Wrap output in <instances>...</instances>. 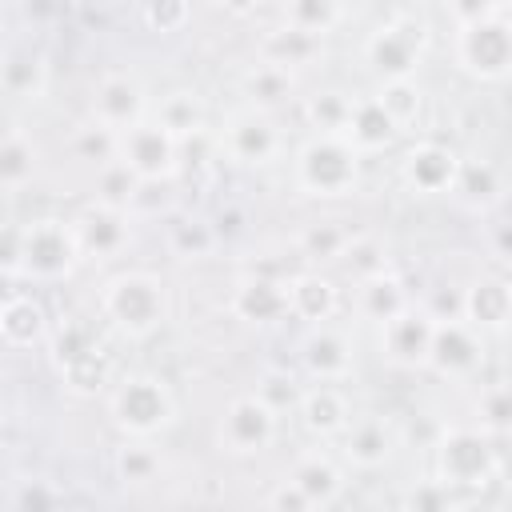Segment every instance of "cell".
Segmentation results:
<instances>
[{
  "label": "cell",
  "instance_id": "obj_33",
  "mask_svg": "<svg viewBox=\"0 0 512 512\" xmlns=\"http://www.w3.org/2000/svg\"><path fill=\"white\" fill-rule=\"evenodd\" d=\"M56 376H60V384L72 396H100L112 384V356H108L104 344H92L88 352H80L76 360H68Z\"/></svg>",
  "mask_w": 512,
  "mask_h": 512
},
{
  "label": "cell",
  "instance_id": "obj_51",
  "mask_svg": "<svg viewBox=\"0 0 512 512\" xmlns=\"http://www.w3.org/2000/svg\"><path fill=\"white\" fill-rule=\"evenodd\" d=\"M244 224H248V216H244V208H240V204H224V208L216 212V220H212V228H216V236H220V240L240 236V232H244Z\"/></svg>",
  "mask_w": 512,
  "mask_h": 512
},
{
  "label": "cell",
  "instance_id": "obj_41",
  "mask_svg": "<svg viewBox=\"0 0 512 512\" xmlns=\"http://www.w3.org/2000/svg\"><path fill=\"white\" fill-rule=\"evenodd\" d=\"M344 20V0H284V24L328 36Z\"/></svg>",
  "mask_w": 512,
  "mask_h": 512
},
{
  "label": "cell",
  "instance_id": "obj_11",
  "mask_svg": "<svg viewBox=\"0 0 512 512\" xmlns=\"http://www.w3.org/2000/svg\"><path fill=\"white\" fill-rule=\"evenodd\" d=\"M276 432H280V416L256 392H244L224 408V416L216 424V444L228 456H256V452L272 448Z\"/></svg>",
  "mask_w": 512,
  "mask_h": 512
},
{
  "label": "cell",
  "instance_id": "obj_25",
  "mask_svg": "<svg viewBox=\"0 0 512 512\" xmlns=\"http://www.w3.org/2000/svg\"><path fill=\"white\" fill-rule=\"evenodd\" d=\"M48 88V60L32 44H12L0 56V96L8 100H40Z\"/></svg>",
  "mask_w": 512,
  "mask_h": 512
},
{
  "label": "cell",
  "instance_id": "obj_5",
  "mask_svg": "<svg viewBox=\"0 0 512 512\" xmlns=\"http://www.w3.org/2000/svg\"><path fill=\"white\" fill-rule=\"evenodd\" d=\"M80 268V248L68 216H36L20 224V280L64 284Z\"/></svg>",
  "mask_w": 512,
  "mask_h": 512
},
{
  "label": "cell",
  "instance_id": "obj_37",
  "mask_svg": "<svg viewBox=\"0 0 512 512\" xmlns=\"http://www.w3.org/2000/svg\"><path fill=\"white\" fill-rule=\"evenodd\" d=\"M216 244H220V236H216L212 220H204V216H172L168 220V252L176 260H204L216 252Z\"/></svg>",
  "mask_w": 512,
  "mask_h": 512
},
{
  "label": "cell",
  "instance_id": "obj_39",
  "mask_svg": "<svg viewBox=\"0 0 512 512\" xmlns=\"http://www.w3.org/2000/svg\"><path fill=\"white\" fill-rule=\"evenodd\" d=\"M348 240H352V228H348V224H340V220H316V224H308V228L300 232L296 244H300V256H304V260L336 264V260L344 256Z\"/></svg>",
  "mask_w": 512,
  "mask_h": 512
},
{
  "label": "cell",
  "instance_id": "obj_52",
  "mask_svg": "<svg viewBox=\"0 0 512 512\" xmlns=\"http://www.w3.org/2000/svg\"><path fill=\"white\" fill-rule=\"evenodd\" d=\"M492 256L496 260H508V224L504 220H492Z\"/></svg>",
  "mask_w": 512,
  "mask_h": 512
},
{
  "label": "cell",
  "instance_id": "obj_49",
  "mask_svg": "<svg viewBox=\"0 0 512 512\" xmlns=\"http://www.w3.org/2000/svg\"><path fill=\"white\" fill-rule=\"evenodd\" d=\"M268 508H276V512H308L312 504H308V496L292 484V480H280L272 492H268V500H264Z\"/></svg>",
  "mask_w": 512,
  "mask_h": 512
},
{
  "label": "cell",
  "instance_id": "obj_38",
  "mask_svg": "<svg viewBox=\"0 0 512 512\" xmlns=\"http://www.w3.org/2000/svg\"><path fill=\"white\" fill-rule=\"evenodd\" d=\"M136 188H140V176H136L120 156L104 160V164L92 172V200H96V204H108V208H124V212H128Z\"/></svg>",
  "mask_w": 512,
  "mask_h": 512
},
{
  "label": "cell",
  "instance_id": "obj_3",
  "mask_svg": "<svg viewBox=\"0 0 512 512\" xmlns=\"http://www.w3.org/2000/svg\"><path fill=\"white\" fill-rule=\"evenodd\" d=\"M360 164L364 156L344 136H320L312 132L292 160V184L304 196L316 200H340L360 188Z\"/></svg>",
  "mask_w": 512,
  "mask_h": 512
},
{
  "label": "cell",
  "instance_id": "obj_21",
  "mask_svg": "<svg viewBox=\"0 0 512 512\" xmlns=\"http://www.w3.org/2000/svg\"><path fill=\"white\" fill-rule=\"evenodd\" d=\"M288 480L308 496L312 508H332L344 496V468L332 452H320V448H304L292 460Z\"/></svg>",
  "mask_w": 512,
  "mask_h": 512
},
{
  "label": "cell",
  "instance_id": "obj_24",
  "mask_svg": "<svg viewBox=\"0 0 512 512\" xmlns=\"http://www.w3.org/2000/svg\"><path fill=\"white\" fill-rule=\"evenodd\" d=\"M48 308L28 296V292H12L0 300V340L8 348H32V344H44L48 340Z\"/></svg>",
  "mask_w": 512,
  "mask_h": 512
},
{
  "label": "cell",
  "instance_id": "obj_54",
  "mask_svg": "<svg viewBox=\"0 0 512 512\" xmlns=\"http://www.w3.org/2000/svg\"><path fill=\"white\" fill-rule=\"evenodd\" d=\"M488 4H492V8H504V12H508V0H488Z\"/></svg>",
  "mask_w": 512,
  "mask_h": 512
},
{
  "label": "cell",
  "instance_id": "obj_12",
  "mask_svg": "<svg viewBox=\"0 0 512 512\" xmlns=\"http://www.w3.org/2000/svg\"><path fill=\"white\" fill-rule=\"evenodd\" d=\"M68 224H72L80 260L104 264V260L124 256L132 244V212H124V208H108V204L88 200L76 216H68Z\"/></svg>",
  "mask_w": 512,
  "mask_h": 512
},
{
  "label": "cell",
  "instance_id": "obj_32",
  "mask_svg": "<svg viewBox=\"0 0 512 512\" xmlns=\"http://www.w3.org/2000/svg\"><path fill=\"white\" fill-rule=\"evenodd\" d=\"M40 152L20 128L0 132V192H24L36 180Z\"/></svg>",
  "mask_w": 512,
  "mask_h": 512
},
{
  "label": "cell",
  "instance_id": "obj_1",
  "mask_svg": "<svg viewBox=\"0 0 512 512\" xmlns=\"http://www.w3.org/2000/svg\"><path fill=\"white\" fill-rule=\"evenodd\" d=\"M100 316L128 340H148L172 320V288L148 268H128L104 280Z\"/></svg>",
  "mask_w": 512,
  "mask_h": 512
},
{
  "label": "cell",
  "instance_id": "obj_28",
  "mask_svg": "<svg viewBox=\"0 0 512 512\" xmlns=\"http://www.w3.org/2000/svg\"><path fill=\"white\" fill-rule=\"evenodd\" d=\"M324 56V36H312L304 28H292V24H280L272 32H264L260 40V60H272V64H284V68H308Z\"/></svg>",
  "mask_w": 512,
  "mask_h": 512
},
{
  "label": "cell",
  "instance_id": "obj_8",
  "mask_svg": "<svg viewBox=\"0 0 512 512\" xmlns=\"http://www.w3.org/2000/svg\"><path fill=\"white\" fill-rule=\"evenodd\" d=\"M216 148L224 160L240 164V168H268L284 156V132L272 120V112L264 108H232L216 132Z\"/></svg>",
  "mask_w": 512,
  "mask_h": 512
},
{
  "label": "cell",
  "instance_id": "obj_43",
  "mask_svg": "<svg viewBox=\"0 0 512 512\" xmlns=\"http://www.w3.org/2000/svg\"><path fill=\"white\" fill-rule=\"evenodd\" d=\"M68 148H72V156H76V160H84V164L100 168L104 160H112V156H116V132H112V128H104V124H96V120H88L84 128H76V132L68 136Z\"/></svg>",
  "mask_w": 512,
  "mask_h": 512
},
{
  "label": "cell",
  "instance_id": "obj_31",
  "mask_svg": "<svg viewBox=\"0 0 512 512\" xmlns=\"http://www.w3.org/2000/svg\"><path fill=\"white\" fill-rule=\"evenodd\" d=\"M152 116H156L176 140H184V136L208 128V100H204L196 88H172V92H164V96L156 100Z\"/></svg>",
  "mask_w": 512,
  "mask_h": 512
},
{
  "label": "cell",
  "instance_id": "obj_44",
  "mask_svg": "<svg viewBox=\"0 0 512 512\" xmlns=\"http://www.w3.org/2000/svg\"><path fill=\"white\" fill-rule=\"evenodd\" d=\"M300 392H304V384H300V376L288 372V368H268V372L256 380V396H260L276 416H284L288 408H296Z\"/></svg>",
  "mask_w": 512,
  "mask_h": 512
},
{
  "label": "cell",
  "instance_id": "obj_26",
  "mask_svg": "<svg viewBox=\"0 0 512 512\" xmlns=\"http://www.w3.org/2000/svg\"><path fill=\"white\" fill-rule=\"evenodd\" d=\"M412 300L408 284L388 268V272H376L368 280H356V296H352V308L364 324H384L388 316H396L404 304Z\"/></svg>",
  "mask_w": 512,
  "mask_h": 512
},
{
  "label": "cell",
  "instance_id": "obj_14",
  "mask_svg": "<svg viewBox=\"0 0 512 512\" xmlns=\"http://www.w3.org/2000/svg\"><path fill=\"white\" fill-rule=\"evenodd\" d=\"M300 368L308 380L316 384H344L356 372V344L344 328L328 324H312V332L300 344Z\"/></svg>",
  "mask_w": 512,
  "mask_h": 512
},
{
  "label": "cell",
  "instance_id": "obj_30",
  "mask_svg": "<svg viewBox=\"0 0 512 512\" xmlns=\"http://www.w3.org/2000/svg\"><path fill=\"white\" fill-rule=\"evenodd\" d=\"M240 88H244L252 108L272 112V108H280V104H288L296 96V72L284 68V64H272V60H260V64H252L244 72Z\"/></svg>",
  "mask_w": 512,
  "mask_h": 512
},
{
  "label": "cell",
  "instance_id": "obj_42",
  "mask_svg": "<svg viewBox=\"0 0 512 512\" xmlns=\"http://www.w3.org/2000/svg\"><path fill=\"white\" fill-rule=\"evenodd\" d=\"M476 416H480L476 428H484L488 436H504L508 432V424H512V396H508V384L504 380H492V384L480 388Z\"/></svg>",
  "mask_w": 512,
  "mask_h": 512
},
{
  "label": "cell",
  "instance_id": "obj_9",
  "mask_svg": "<svg viewBox=\"0 0 512 512\" xmlns=\"http://www.w3.org/2000/svg\"><path fill=\"white\" fill-rule=\"evenodd\" d=\"M484 360H488V344H484V332H476L468 320H436L432 328V344H428V360L424 368H432L440 380H452V384H468L484 372Z\"/></svg>",
  "mask_w": 512,
  "mask_h": 512
},
{
  "label": "cell",
  "instance_id": "obj_23",
  "mask_svg": "<svg viewBox=\"0 0 512 512\" xmlns=\"http://www.w3.org/2000/svg\"><path fill=\"white\" fill-rule=\"evenodd\" d=\"M340 136L360 156H380V152H392L400 128L388 120V112L376 104V96H352V112H348V124Z\"/></svg>",
  "mask_w": 512,
  "mask_h": 512
},
{
  "label": "cell",
  "instance_id": "obj_36",
  "mask_svg": "<svg viewBox=\"0 0 512 512\" xmlns=\"http://www.w3.org/2000/svg\"><path fill=\"white\" fill-rule=\"evenodd\" d=\"M348 112H352V96L344 88H320V92L304 96V104H300L304 124L320 136H340L348 124Z\"/></svg>",
  "mask_w": 512,
  "mask_h": 512
},
{
  "label": "cell",
  "instance_id": "obj_48",
  "mask_svg": "<svg viewBox=\"0 0 512 512\" xmlns=\"http://www.w3.org/2000/svg\"><path fill=\"white\" fill-rule=\"evenodd\" d=\"M0 276L20 280V224H0Z\"/></svg>",
  "mask_w": 512,
  "mask_h": 512
},
{
  "label": "cell",
  "instance_id": "obj_29",
  "mask_svg": "<svg viewBox=\"0 0 512 512\" xmlns=\"http://www.w3.org/2000/svg\"><path fill=\"white\" fill-rule=\"evenodd\" d=\"M452 196H460L472 212H492L504 200V172L492 160H460Z\"/></svg>",
  "mask_w": 512,
  "mask_h": 512
},
{
  "label": "cell",
  "instance_id": "obj_50",
  "mask_svg": "<svg viewBox=\"0 0 512 512\" xmlns=\"http://www.w3.org/2000/svg\"><path fill=\"white\" fill-rule=\"evenodd\" d=\"M444 12H448L452 24L460 28V24H472V20H480V16H488V12H504V8H492L488 0H444Z\"/></svg>",
  "mask_w": 512,
  "mask_h": 512
},
{
  "label": "cell",
  "instance_id": "obj_6",
  "mask_svg": "<svg viewBox=\"0 0 512 512\" xmlns=\"http://www.w3.org/2000/svg\"><path fill=\"white\" fill-rule=\"evenodd\" d=\"M428 52V24L420 16L396 12L380 20L364 36V64L376 72V80H404L416 76Z\"/></svg>",
  "mask_w": 512,
  "mask_h": 512
},
{
  "label": "cell",
  "instance_id": "obj_15",
  "mask_svg": "<svg viewBox=\"0 0 512 512\" xmlns=\"http://www.w3.org/2000/svg\"><path fill=\"white\" fill-rule=\"evenodd\" d=\"M148 112H152V104H148V88H144L140 76H132V72L100 76V84L92 92V120L96 124H104L112 132H124L136 120H144Z\"/></svg>",
  "mask_w": 512,
  "mask_h": 512
},
{
  "label": "cell",
  "instance_id": "obj_46",
  "mask_svg": "<svg viewBox=\"0 0 512 512\" xmlns=\"http://www.w3.org/2000/svg\"><path fill=\"white\" fill-rule=\"evenodd\" d=\"M404 504H408V508H432V512H448V508H464V504H468V496H456L448 484H440V480L432 476V480H424L420 488H412V492L404 496Z\"/></svg>",
  "mask_w": 512,
  "mask_h": 512
},
{
  "label": "cell",
  "instance_id": "obj_20",
  "mask_svg": "<svg viewBox=\"0 0 512 512\" xmlns=\"http://www.w3.org/2000/svg\"><path fill=\"white\" fill-rule=\"evenodd\" d=\"M296 416H300V428L316 440H336L348 420H352V404L344 396V388L336 384H312L300 392L296 400Z\"/></svg>",
  "mask_w": 512,
  "mask_h": 512
},
{
  "label": "cell",
  "instance_id": "obj_13",
  "mask_svg": "<svg viewBox=\"0 0 512 512\" xmlns=\"http://www.w3.org/2000/svg\"><path fill=\"white\" fill-rule=\"evenodd\" d=\"M456 172H460V156L440 140H416L400 156V180L412 196H452Z\"/></svg>",
  "mask_w": 512,
  "mask_h": 512
},
{
  "label": "cell",
  "instance_id": "obj_27",
  "mask_svg": "<svg viewBox=\"0 0 512 512\" xmlns=\"http://www.w3.org/2000/svg\"><path fill=\"white\" fill-rule=\"evenodd\" d=\"M112 472L124 488H148L164 472V452L148 436H124V444L112 452Z\"/></svg>",
  "mask_w": 512,
  "mask_h": 512
},
{
  "label": "cell",
  "instance_id": "obj_2",
  "mask_svg": "<svg viewBox=\"0 0 512 512\" xmlns=\"http://www.w3.org/2000/svg\"><path fill=\"white\" fill-rule=\"evenodd\" d=\"M504 436H488L484 428H444L432 452L436 480L452 492H480L504 476Z\"/></svg>",
  "mask_w": 512,
  "mask_h": 512
},
{
  "label": "cell",
  "instance_id": "obj_16",
  "mask_svg": "<svg viewBox=\"0 0 512 512\" xmlns=\"http://www.w3.org/2000/svg\"><path fill=\"white\" fill-rule=\"evenodd\" d=\"M396 428L388 416L368 412V416H352L348 428L340 432V460L356 472H376L396 456Z\"/></svg>",
  "mask_w": 512,
  "mask_h": 512
},
{
  "label": "cell",
  "instance_id": "obj_47",
  "mask_svg": "<svg viewBox=\"0 0 512 512\" xmlns=\"http://www.w3.org/2000/svg\"><path fill=\"white\" fill-rule=\"evenodd\" d=\"M16 508H60L68 504V492L56 488L52 480H20V488L12 492Z\"/></svg>",
  "mask_w": 512,
  "mask_h": 512
},
{
  "label": "cell",
  "instance_id": "obj_45",
  "mask_svg": "<svg viewBox=\"0 0 512 512\" xmlns=\"http://www.w3.org/2000/svg\"><path fill=\"white\" fill-rule=\"evenodd\" d=\"M140 20H144V28L156 32V36H176V32H184L188 20H192V0H144Z\"/></svg>",
  "mask_w": 512,
  "mask_h": 512
},
{
  "label": "cell",
  "instance_id": "obj_17",
  "mask_svg": "<svg viewBox=\"0 0 512 512\" xmlns=\"http://www.w3.org/2000/svg\"><path fill=\"white\" fill-rule=\"evenodd\" d=\"M376 328H380V352H384L392 364H400V368H424L436 320H432L416 300H408L396 316H388V320L376 324Z\"/></svg>",
  "mask_w": 512,
  "mask_h": 512
},
{
  "label": "cell",
  "instance_id": "obj_7",
  "mask_svg": "<svg viewBox=\"0 0 512 512\" xmlns=\"http://www.w3.org/2000/svg\"><path fill=\"white\" fill-rule=\"evenodd\" d=\"M452 52H456V64L480 80V84H500L508 76V64H512V28H508V12H488L472 24H460L456 28V40H452Z\"/></svg>",
  "mask_w": 512,
  "mask_h": 512
},
{
  "label": "cell",
  "instance_id": "obj_18",
  "mask_svg": "<svg viewBox=\"0 0 512 512\" xmlns=\"http://www.w3.org/2000/svg\"><path fill=\"white\" fill-rule=\"evenodd\" d=\"M228 312L244 324H276L288 316V280L284 276H264L248 272L236 280L228 296Z\"/></svg>",
  "mask_w": 512,
  "mask_h": 512
},
{
  "label": "cell",
  "instance_id": "obj_34",
  "mask_svg": "<svg viewBox=\"0 0 512 512\" xmlns=\"http://www.w3.org/2000/svg\"><path fill=\"white\" fill-rule=\"evenodd\" d=\"M376 104L388 112V120L400 128V132H412L424 116V88L416 84V76H404V80H380L376 84Z\"/></svg>",
  "mask_w": 512,
  "mask_h": 512
},
{
  "label": "cell",
  "instance_id": "obj_40",
  "mask_svg": "<svg viewBox=\"0 0 512 512\" xmlns=\"http://www.w3.org/2000/svg\"><path fill=\"white\" fill-rule=\"evenodd\" d=\"M92 344H100V336H96V328H92L88 320H60V324L48 328V340H44L48 360H52L56 372H60L68 360H76L80 352H88Z\"/></svg>",
  "mask_w": 512,
  "mask_h": 512
},
{
  "label": "cell",
  "instance_id": "obj_22",
  "mask_svg": "<svg viewBox=\"0 0 512 512\" xmlns=\"http://www.w3.org/2000/svg\"><path fill=\"white\" fill-rule=\"evenodd\" d=\"M340 312V284L324 272L288 276V316L300 324H328Z\"/></svg>",
  "mask_w": 512,
  "mask_h": 512
},
{
  "label": "cell",
  "instance_id": "obj_35",
  "mask_svg": "<svg viewBox=\"0 0 512 512\" xmlns=\"http://www.w3.org/2000/svg\"><path fill=\"white\" fill-rule=\"evenodd\" d=\"M340 268H344V276L356 284V280H368V276H376V272H388L392 268V248H388V240L384 236H376V232H352V240H348V248H344V256L336 260Z\"/></svg>",
  "mask_w": 512,
  "mask_h": 512
},
{
  "label": "cell",
  "instance_id": "obj_19",
  "mask_svg": "<svg viewBox=\"0 0 512 512\" xmlns=\"http://www.w3.org/2000/svg\"><path fill=\"white\" fill-rule=\"evenodd\" d=\"M508 316H512V288L504 276H480L464 288L460 320H468L476 332L500 336L508 328Z\"/></svg>",
  "mask_w": 512,
  "mask_h": 512
},
{
  "label": "cell",
  "instance_id": "obj_10",
  "mask_svg": "<svg viewBox=\"0 0 512 512\" xmlns=\"http://www.w3.org/2000/svg\"><path fill=\"white\" fill-rule=\"evenodd\" d=\"M116 156L140 176V180H176L180 172V148L176 136L148 112L132 128L116 132Z\"/></svg>",
  "mask_w": 512,
  "mask_h": 512
},
{
  "label": "cell",
  "instance_id": "obj_53",
  "mask_svg": "<svg viewBox=\"0 0 512 512\" xmlns=\"http://www.w3.org/2000/svg\"><path fill=\"white\" fill-rule=\"evenodd\" d=\"M216 4H220L228 16H240V20H244V16H252V12L264 4V0H216Z\"/></svg>",
  "mask_w": 512,
  "mask_h": 512
},
{
  "label": "cell",
  "instance_id": "obj_4",
  "mask_svg": "<svg viewBox=\"0 0 512 512\" xmlns=\"http://www.w3.org/2000/svg\"><path fill=\"white\" fill-rule=\"evenodd\" d=\"M108 416L124 436H164L176 424V396L156 372H128L108 392Z\"/></svg>",
  "mask_w": 512,
  "mask_h": 512
}]
</instances>
